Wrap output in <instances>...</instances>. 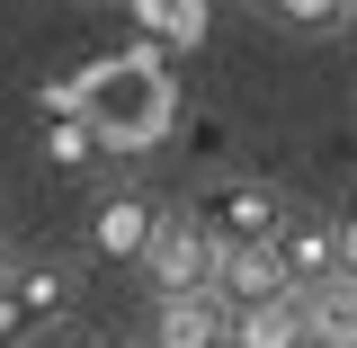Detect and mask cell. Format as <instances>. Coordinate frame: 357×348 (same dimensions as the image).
<instances>
[{"label": "cell", "instance_id": "9a60e30c", "mask_svg": "<svg viewBox=\"0 0 357 348\" xmlns=\"http://www.w3.org/2000/svg\"><path fill=\"white\" fill-rule=\"evenodd\" d=\"M89 348H126V340H89Z\"/></svg>", "mask_w": 357, "mask_h": 348}, {"label": "cell", "instance_id": "5bb4252c", "mask_svg": "<svg viewBox=\"0 0 357 348\" xmlns=\"http://www.w3.org/2000/svg\"><path fill=\"white\" fill-rule=\"evenodd\" d=\"M340 277H349V286H357V206H349V215H340Z\"/></svg>", "mask_w": 357, "mask_h": 348}, {"label": "cell", "instance_id": "6da1fadb", "mask_svg": "<svg viewBox=\"0 0 357 348\" xmlns=\"http://www.w3.org/2000/svg\"><path fill=\"white\" fill-rule=\"evenodd\" d=\"M81 116H89V134H98V152H152V143L170 134V116H178L170 63H161L152 45L81 63Z\"/></svg>", "mask_w": 357, "mask_h": 348}, {"label": "cell", "instance_id": "7c38bea8", "mask_svg": "<svg viewBox=\"0 0 357 348\" xmlns=\"http://www.w3.org/2000/svg\"><path fill=\"white\" fill-rule=\"evenodd\" d=\"M259 9L277 18V27H304V36H340V27L357 18V0H259Z\"/></svg>", "mask_w": 357, "mask_h": 348}, {"label": "cell", "instance_id": "3957f363", "mask_svg": "<svg viewBox=\"0 0 357 348\" xmlns=\"http://www.w3.org/2000/svg\"><path fill=\"white\" fill-rule=\"evenodd\" d=\"M72 268H0V348H27L72 321Z\"/></svg>", "mask_w": 357, "mask_h": 348}, {"label": "cell", "instance_id": "4fadbf2b", "mask_svg": "<svg viewBox=\"0 0 357 348\" xmlns=\"http://www.w3.org/2000/svg\"><path fill=\"white\" fill-rule=\"evenodd\" d=\"M89 152H98L89 116H54V126H45V161H54V170H81Z\"/></svg>", "mask_w": 357, "mask_h": 348}, {"label": "cell", "instance_id": "8fae6325", "mask_svg": "<svg viewBox=\"0 0 357 348\" xmlns=\"http://www.w3.org/2000/svg\"><path fill=\"white\" fill-rule=\"evenodd\" d=\"M134 18H143L152 45H178V54L206 36V0H134Z\"/></svg>", "mask_w": 357, "mask_h": 348}, {"label": "cell", "instance_id": "30bf717a", "mask_svg": "<svg viewBox=\"0 0 357 348\" xmlns=\"http://www.w3.org/2000/svg\"><path fill=\"white\" fill-rule=\"evenodd\" d=\"M232 348H312L304 340V304H259V312H232Z\"/></svg>", "mask_w": 357, "mask_h": 348}, {"label": "cell", "instance_id": "ba28073f", "mask_svg": "<svg viewBox=\"0 0 357 348\" xmlns=\"http://www.w3.org/2000/svg\"><path fill=\"white\" fill-rule=\"evenodd\" d=\"M286 295H295V286H286L277 250H223V277H215L223 312H259V304H286Z\"/></svg>", "mask_w": 357, "mask_h": 348}, {"label": "cell", "instance_id": "277c9868", "mask_svg": "<svg viewBox=\"0 0 357 348\" xmlns=\"http://www.w3.org/2000/svg\"><path fill=\"white\" fill-rule=\"evenodd\" d=\"M152 286L161 295H215V277H223V250H215V232L188 215V206H161V232H152Z\"/></svg>", "mask_w": 357, "mask_h": 348}, {"label": "cell", "instance_id": "8992f818", "mask_svg": "<svg viewBox=\"0 0 357 348\" xmlns=\"http://www.w3.org/2000/svg\"><path fill=\"white\" fill-rule=\"evenodd\" d=\"M277 268H286V286H295V295L340 286V223H321V215H286V232H277Z\"/></svg>", "mask_w": 357, "mask_h": 348}, {"label": "cell", "instance_id": "2e32d148", "mask_svg": "<svg viewBox=\"0 0 357 348\" xmlns=\"http://www.w3.org/2000/svg\"><path fill=\"white\" fill-rule=\"evenodd\" d=\"M0 268H9V241H0Z\"/></svg>", "mask_w": 357, "mask_h": 348}, {"label": "cell", "instance_id": "5b68a950", "mask_svg": "<svg viewBox=\"0 0 357 348\" xmlns=\"http://www.w3.org/2000/svg\"><path fill=\"white\" fill-rule=\"evenodd\" d=\"M152 232H161V206L152 197H134V188H116V197H98V215H89V259H152Z\"/></svg>", "mask_w": 357, "mask_h": 348}, {"label": "cell", "instance_id": "52a82bcc", "mask_svg": "<svg viewBox=\"0 0 357 348\" xmlns=\"http://www.w3.org/2000/svg\"><path fill=\"white\" fill-rule=\"evenodd\" d=\"M152 348H232V312L215 295H161L152 304Z\"/></svg>", "mask_w": 357, "mask_h": 348}, {"label": "cell", "instance_id": "9c48e42d", "mask_svg": "<svg viewBox=\"0 0 357 348\" xmlns=\"http://www.w3.org/2000/svg\"><path fill=\"white\" fill-rule=\"evenodd\" d=\"M304 304V340L312 348H357V286H321V295H295Z\"/></svg>", "mask_w": 357, "mask_h": 348}, {"label": "cell", "instance_id": "7a4b0ae2", "mask_svg": "<svg viewBox=\"0 0 357 348\" xmlns=\"http://www.w3.org/2000/svg\"><path fill=\"white\" fill-rule=\"evenodd\" d=\"M188 215L215 232V250H277V232H286L295 206H286L268 179H215V188H197Z\"/></svg>", "mask_w": 357, "mask_h": 348}]
</instances>
